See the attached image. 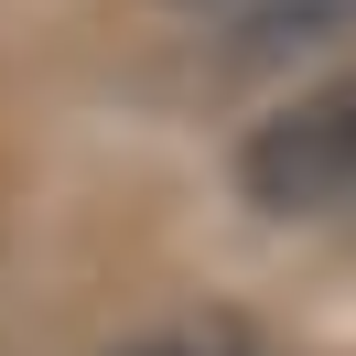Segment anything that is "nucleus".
<instances>
[{"mask_svg":"<svg viewBox=\"0 0 356 356\" xmlns=\"http://www.w3.org/2000/svg\"><path fill=\"white\" fill-rule=\"evenodd\" d=\"M238 195L259 216H346L356 205V65L281 97L238 140Z\"/></svg>","mask_w":356,"mask_h":356,"instance_id":"nucleus-1","label":"nucleus"},{"mask_svg":"<svg viewBox=\"0 0 356 356\" xmlns=\"http://www.w3.org/2000/svg\"><path fill=\"white\" fill-rule=\"evenodd\" d=\"M108 356H270V346H259L248 313L205 302V313H173V324H140L130 346H108Z\"/></svg>","mask_w":356,"mask_h":356,"instance_id":"nucleus-2","label":"nucleus"}]
</instances>
